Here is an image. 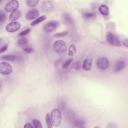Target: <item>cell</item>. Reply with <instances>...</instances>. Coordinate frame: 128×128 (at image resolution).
I'll list each match as a JSON object with an SVG mask.
<instances>
[{
	"mask_svg": "<svg viewBox=\"0 0 128 128\" xmlns=\"http://www.w3.org/2000/svg\"><path fill=\"white\" fill-rule=\"evenodd\" d=\"M51 118L53 121V125L54 126H60L61 122H62V113L61 110L59 108H54L51 111Z\"/></svg>",
	"mask_w": 128,
	"mask_h": 128,
	"instance_id": "6da1fadb",
	"label": "cell"
},
{
	"mask_svg": "<svg viewBox=\"0 0 128 128\" xmlns=\"http://www.w3.org/2000/svg\"><path fill=\"white\" fill-rule=\"evenodd\" d=\"M53 49L55 52L59 53V54H63L67 48H66V43L63 40H57L53 43Z\"/></svg>",
	"mask_w": 128,
	"mask_h": 128,
	"instance_id": "7a4b0ae2",
	"label": "cell"
},
{
	"mask_svg": "<svg viewBox=\"0 0 128 128\" xmlns=\"http://www.w3.org/2000/svg\"><path fill=\"white\" fill-rule=\"evenodd\" d=\"M0 73L2 75H10L12 73V66L8 61H2L0 63Z\"/></svg>",
	"mask_w": 128,
	"mask_h": 128,
	"instance_id": "3957f363",
	"label": "cell"
},
{
	"mask_svg": "<svg viewBox=\"0 0 128 128\" xmlns=\"http://www.w3.org/2000/svg\"><path fill=\"white\" fill-rule=\"evenodd\" d=\"M20 26L21 25L18 21H11L10 23H8L6 25V31L10 32V33H14L20 29Z\"/></svg>",
	"mask_w": 128,
	"mask_h": 128,
	"instance_id": "277c9868",
	"label": "cell"
},
{
	"mask_svg": "<svg viewBox=\"0 0 128 128\" xmlns=\"http://www.w3.org/2000/svg\"><path fill=\"white\" fill-rule=\"evenodd\" d=\"M19 7V2L17 0H11L5 5V11L6 12H13L17 10Z\"/></svg>",
	"mask_w": 128,
	"mask_h": 128,
	"instance_id": "5b68a950",
	"label": "cell"
},
{
	"mask_svg": "<svg viewBox=\"0 0 128 128\" xmlns=\"http://www.w3.org/2000/svg\"><path fill=\"white\" fill-rule=\"evenodd\" d=\"M109 60L106 57H101L97 60V67L100 70H106L109 67Z\"/></svg>",
	"mask_w": 128,
	"mask_h": 128,
	"instance_id": "8992f818",
	"label": "cell"
},
{
	"mask_svg": "<svg viewBox=\"0 0 128 128\" xmlns=\"http://www.w3.org/2000/svg\"><path fill=\"white\" fill-rule=\"evenodd\" d=\"M59 26V22L58 21H49L47 24H45L44 26V31L47 33H50L54 30H56V28Z\"/></svg>",
	"mask_w": 128,
	"mask_h": 128,
	"instance_id": "52a82bcc",
	"label": "cell"
},
{
	"mask_svg": "<svg viewBox=\"0 0 128 128\" xmlns=\"http://www.w3.org/2000/svg\"><path fill=\"white\" fill-rule=\"evenodd\" d=\"M106 40H107V42H108L109 44H111V45H115V46H119V45H120V41H119L118 38H117L114 34H112V33H108V34L106 35Z\"/></svg>",
	"mask_w": 128,
	"mask_h": 128,
	"instance_id": "ba28073f",
	"label": "cell"
},
{
	"mask_svg": "<svg viewBox=\"0 0 128 128\" xmlns=\"http://www.w3.org/2000/svg\"><path fill=\"white\" fill-rule=\"evenodd\" d=\"M37 17H39V11L36 9H31L26 13V18L28 20H34Z\"/></svg>",
	"mask_w": 128,
	"mask_h": 128,
	"instance_id": "9c48e42d",
	"label": "cell"
},
{
	"mask_svg": "<svg viewBox=\"0 0 128 128\" xmlns=\"http://www.w3.org/2000/svg\"><path fill=\"white\" fill-rule=\"evenodd\" d=\"M82 68L85 71H89L92 68V59L91 58H85L82 62Z\"/></svg>",
	"mask_w": 128,
	"mask_h": 128,
	"instance_id": "30bf717a",
	"label": "cell"
},
{
	"mask_svg": "<svg viewBox=\"0 0 128 128\" xmlns=\"http://www.w3.org/2000/svg\"><path fill=\"white\" fill-rule=\"evenodd\" d=\"M53 9V4L50 1H44L42 3V10L44 12H50Z\"/></svg>",
	"mask_w": 128,
	"mask_h": 128,
	"instance_id": "8fae6325",
	"label": "cell"
},
{
	"mask_svg": "<svg viewBox=\"0 0 128 128\" xmlns=\"http://www.w3.org/2000/svg\"><path fill=\"white\" fill-rule=\"evenodd\" d=\"M125 62L123 60H120V61H117L115 64H114V70L115 72H119L121 70H123L125 68Z\"/></svg>",
	"mask_w": 128,
	"mask_h": 128,
	"instance_id": "7c38bea8",
	"label": "cell"
},
{
	"mask_svg": "<svg viewBox=\"0 0 128 128\" xmlns=\"http://www.w3.org/2000/svg\"><path fill=\"white\" fill-rule=\"evenodd\" d=\"M20 16H21V12L17 9V10H15V11H13V12L10 13L9 20L10 21H16V20H18L20 18Z\"/></svg>",
	"mask_w": 128,
	"mask_h": 128,
	"instance_id": "4fadbf2b",
	"label": "cell"
},
{
	"mask_svg": "<svg viewBox=\"0 0 128 128\" xmlns=\"http://www.w3.org/2000/svg\"><path fill=\"white\" fill-rule=\"evenodd\" d=\"M98 9H99V12H100L103 16H107V15L109 14V8H108V6L105 5V4L100 5Z\"/></svg>",
	"mask_w": 128,
	"mask_h": 128,
	"instance_id": "5bb4252c",
	"label": "cell"
},
{
	"mask_svg": "<svg viewBox=\"0 0 128 128\" xmlns=\"http://www.w3.org/2000/svg\"><path fill=\"white\" fill-rule=\"evenodd\" d=\"M2 60H4V61H16L17 60V56L13 55V54L4 55V56H2Z\"/></svg>",
	"mask_w": 128,
	"mask_h": 128,
	"instance_id": "9a60e30c",
	"label": "cell"
},
{
	"mask_svg": "<svg viewBox=\"0 0 128 128\" xmlns=\"http://www.w3.org/2000/svg\"><path fill=\"white\" fill-rule=\"evenodd\" d=\"M45 19H46V16H39V17H37L36 19L32 20V23H31V25H32V26H35V25H37V24H39V23L43 22Z\"/></svg>",
	"mask_w": 128,
	"mask_h": 128,
	"instance_id": "2e32d148",
	"label": "cell"
},
{
	"mask_svg": "<svg viewBox=\"0 0 128 128\" xmlns=\"http://www.w3.org/2000/svg\"><path fill=\"white\" fill-rule=\"evenodd\" d=\"M45 121H46V125L48 128H51L53 125V121H52V118H51V114H46L45 116Z\"/></svg>",
	"mask_w": 128,
	"mask_h": 128,
	"instance_id": "e0dca14e",
	"label": "cell"
},
{
	"mask_svg": "<svg viewBox=\"0 0 128 128\" xmlns=\"http://www.w3.org/2000/svg\"><path fill=\"white\" fill-rule=\"evenodd\" d=\"M67 117H68L69 121H70V122H73V123H74V122L76 121V119H77L76 116H75V114L73 113V111H70V110L67 111Z\"/></svg>",
	"mask_w": 128,
	"mask_h": 128,
	"instance_id": "ac0fdd59",
	"label": "cell"
},
{
	"mask_svg": "<svg viewBox=\"0 0 128 128\" xmlns=\"http://www.w3.org/2000/svg\"><path fill=\"white\" fill-rule=\"evenodd\" d=\"M76 53V45L75 44H71L68 48V55L69 56H73Z\"/></svg>",
	"mask_w": 128,
	"mask_h": 128,
	"instance_id": "d6986e66",
	"label": "cell"
},
{
	"mask_svg": "<svg viewBox=\"0 0 128 128\" xmlns=\"http://www.w3.org/2000/svg\"><path fill=\"white\" fill-rule=\"evenodd\" d=\"M27 44H28V39H26L25 37H24V38H20V39L18 40V45H19V46L25 47Z\"/></svg>",
	"mask_w": 128,
	"mask_h": 128,
	"instance_id": "ffe728a7",
	"label": "cell"
},
{
	"mask_svg": "<svg viewBox=\"0 0 128 128\" xmlns=\"http://www.w3.org/2000/svg\"><path fill=\"white\" fill-rule=\"evenodd\" d=\"M26 2L29 7H35L39 3V0H26Z\"/></svg>",
	"mask_w": 128,
	"mask_h": 128,
	"instance_id": "44dd1931",
	"label": "cell"
},
{
	"mask_svg": "<svg viewBox=\"0 0 128 128\" xmlns=\"http://www.w3.org/2000/svg\"><path fill=\"white\" fill-rule=\"evenodd\" d=\"M32 123H33L34 128H41V127H42V124L40 123V121H39L38 119H34Z\"/></svg>",
	"mask_w": 128,
	"mask_h": 128,
	"instance_id": "7402d4cb",
	"label": "cell"
},
{
	"mask_svg": "<svg viewBox=\"0 0 128 128\" xmlns=\"http://www.w3.org/2000/svg\"><path fill=\"white\" fill-rule=\"evenodd\" d=\"M71 64H72V59H68V60H66V61L63 63V68H64V69H67Z\"/></svg>",
	"mask_w": 128,
	"mask_h": 128,
	"instance_id": "603a6c76",
	"label": "cell"
},
{
	"mask_svg": "<svg viewBox=\"0 0 128 128\" xmlns=\"http://www.w3.org/2000/svg\"><path fill=\"white\" fill-rule=\"evenodd\" d=\"M73 124H74V126H76V127L84 126V122H83V121H80V120H78V119H76V121H75Z\"/></svg>",
	"mask_w": 128,
	"mask_h": 128,
	"instance_id": "cb8c5ba5",
	"label": "cell"
},
{
	"mask_svg": "<svg viewBox=\"0 0 128 128\" xmlns=\"http://www.w3.org/2000/svg\"><path fill=\"white\" fill-rule=\"evenodd\" d=\"M29 32H30V29H29V28H26V29L23 30L21 33H19V36H20V37H23L24 35H27Z\"/></svg>",
	"mask_w": 128,
	"mask_h": 128,
	"instance_id": "d4e9b609",
	"label": "cell"
},
{
	"mask_svg": "<svg viewBox=\"0 0 128 128\" xmlns=\"http://www.w3.org/2000/svg\"><path fill=\"white\" fill-rule=\"evenodd\" d=\"M5 19H6L5 13H4L3 11H1V12H0V21H1V23H3V22L5 21Z\"/></svg>",
	"mask_w": 128,
	"mask_h": 128,
	"instance_id": "484cf974",
	"label": "cell"
},
{
	"mask_svg": "<svg viewBox=\"0 0 128 128\" xmlns=\"http://www.w3.org/2000/svg\"><path fill=\"white\" fill-rule=\"evenodd\" d=\"M23 49H24V51H25V52H27V53H31V52L33 51V48H32V47H30V46L24 47Z\"/></svg>",
	"mask_w": 128,
	"mask_h": 128,
	"instance_id": "4316f807",
	"label": "cell"
},
{
	"mask_svg": "<svg viewBox=\"0 0 128 128\" xmlns=\"http://www.w3.org/2000/svg\"><path fill=\"white\" fill-rule=\"evenodd\" d=\"M79 64H80V62L79 61H77V62H75L73 65H72V67H73V69H75V70H77L78 68H79Z\"/></svg>",
	"mask_w": 128,
	"mask_h": 128,
	"instance_id": "83f0119b",
	"label": "cell"
},
{
	"mask_svg": "<svg viewBox=\"0 0 128 128\" xmlns=\"http://www.w3.org/2000/svg\"><path fill=\"white\" fill-rule=\"evenodd\" d=\"M122 44H123V46H125V47H127V48H128V38H125V39H123V41H122Z\"/></svg>",
	"mask_w": 128,
	"mask_h": 128,
	"instance_id": "f1b7e54d",
	"label": "cell"
},
{
	"mask_svg": "<svg viewBox=\"0 0 128 128\" xmlns=\"http://www.w3.org/2000/svg\"><path fill=\"white\" fill-rule=\"evenodd\" d=\"M65 35H67V31H64V32H62V33H57L55 36L60 37V36H65Z\"/></svg>",
	"mask_w": 128,
	"mask_h": 128,
	"instance_id": "f546056e",
	"label": "cell"
},
{
	"mask_svg": "<svg viewBox=\"0 0 128 128\" xmlns=\"http://www.w3.org/2000/svg\"><path fill=\"white\" fill-rule=\"evenodd\" d=\"M6 49H7V44H4V45L1 47V49H0V53H3Z\"/></svg>",
	"mask_w": 128,
	"mask_h": 128,
	"instance_id": "4dcf8cb0",
	"label": "cell"
},
{
	"mask_svg": "<svg viewBox=\"0 0 128 128\" xmlns=\"http://www.w3.org/2000/svg\"><path fill=\"white\" fill-rule=\"evenodd\" d=\"M24 127H34V126H33V123H26Z\"/></svg>",
	"mask_w": 128,
	"mask_h": 128,
	"instance_id": "1f68e13d",
	"label": "cell"
},
{
	"mask_svg": "<svg viewBox=\"0 0 128 128\" xmlns=\"http://www.w3.org/2000/svg\"><path fill=\"white\" fill-rule=\"evenodd\" d=\"M92 16H94L92 13H87V14H85V17H86V18H90V17H92Z\"/></svg>",
	"mask_w": 128,
	"mask_h": 128,
	"instance_id": "d6a6232c",
	"label": "cell"
}]
</instances>
